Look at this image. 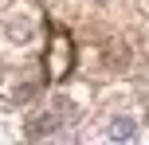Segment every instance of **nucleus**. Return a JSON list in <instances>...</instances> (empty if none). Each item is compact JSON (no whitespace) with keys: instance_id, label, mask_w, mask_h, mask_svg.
<instances>
[{"instance_id":"f03ea898","label":"nucleus","mask_w":149,"mask_h":145,"mask_svg":"<svg viewBox=\"0 0 149 145\" xmlns=\"http://www.w3.org/2000/svg\"><path fill=\"white\" fill-rule=\"evenodd\" d=\"M4 35L12 47H20V51H28V47L39 43V20L31 12H24V8H16V12L4 16Z\"/></svg>"},{"instance_id":"7ed1b4c3","label":"nucleus","mask_w":149,"mask_h":145,"mask_svg":"<svg viewBox=\"0 0 149 145\" xmlns=\"http://www.w3.org/2000/svg\"><path fill=\"white\" fill-rule=\"evenodd\" d=\"M98 133H102L106 141H134L137 133H141V122H137V114H130V110H118V114L106 118V126Z\"/></svg>"},{"instance_id":"20e7f679","label":"nucleus","mask_w":149,"mask_h":145,"mask_svg":"<svg viewBox=\"0 0 149 145\" xmlns=\"http://www.w3.org/2000/svg\"><path fill=\"white\" fill-rule=\"evenodd\" d=\"M12 106H8V102H0V137H12Z\"/></svg>"},{"instance_id":"f257e3e1","label":"nucleus","mask_w":149,"mask_h":145,"mask_svg":"<svg viewBox=\"0 0 149 145\" xmlns=\"http://www.w3.org/2000/svg\"><path fill=\"white\" fill-rule=\"evenodd\" d=\"M79 118H82V102L74 98V94H67V90H55L43 110L28 114L24 137H39V141H43V137H63Z\"/></svg>"}]
</instances>
